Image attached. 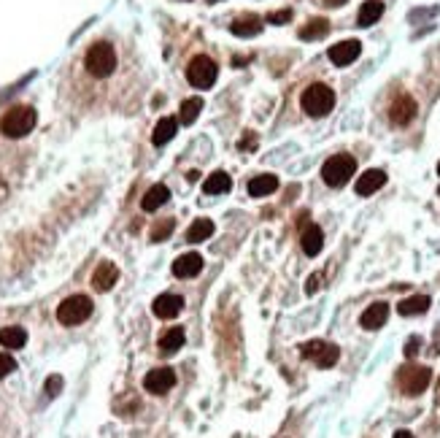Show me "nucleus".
<instances>
[{
	"instance_id": "nucleus-35",
	"label": "nucleus",
	"mask_w": 440,
	"mask_h": 438,
	"mask_svg": "<svg viewBox=\"0 0 440 438\" xmlns=\"http://www.w3.org/2000/svg\"><path fill=\"white\" fill-rule=\"evenodd\" d=\"M419 338H411L408 344H405V357H416V351H419Z\"/></svg>"
},
{
	"instance_id": "nucleus-29",
	"label": "nucleus",
	"mask_w": 440,
	"mask_h": 438,
	"mask_svg": "<svg viewBox=\"0 0 440 438\" xmlns=\"http://www.w3.org/2000/svg\"><path fill=\"white\" fill-rule=\"evenodd\" d=\"M200 111H203V97H186L181 103V114H178L181 125H192L200 117Z\"/></svg>"
},
{
	"instance_id": "nucleus-16",
	"label": "nucleus",
	"mask_w": 440,
	"mask_h": 438,
	"mask_svg": "<svg viewBox=\"0 0 440 438\" xmlns=\"http://www.w3.org/2000/svg\"><path fill=\"white\" fill-rule=\"evenodd\" d=\"M384 184H387V174L378 171V168H370V171H365V174L356 178V195H373V192H378Z\"/></svg>"
},
{
	"instance_id": "nucleus-21",
	"label": "nucleus",
	"mask_w": 440,
	"mask_h": 438,
	"mask_svg": "<svg viewBox=\"0 0 440 438\" xmlns=\"http://www.w3.org/2000/svg\"><path fill=\"white\" fill-rule=\"evenodd\" d=\"M178 130V122L173 117H165V119H160L157 122V128L151 132V141H154V146H165L168 141H173V135Z\"/></svg>"
},
{
	"instance_id": "nucleus-20",
	"label": "nucleus",
	"mask_w": 440,
	"mask_h": 438,
	"mask_svg": "<svg viewBox=\"0 0 440 438\" xmlns=\"http://www.w3.org/2000/svg\"><path fill=\"white\" fill-rule=\"evenodd\" d=\"M381 14H384V3L381 0H367V3H362L356 22H359V27H370V25H376L381 19Z\"/></svg>"
},
{
	"instance_id": "nucleus-34",
	"label": "nucleus",
	"mask_w": 440,
	"mask_h": 438,
	"mask_svg": "<svg viewBox=\"0 0 440 438\" xmlns=\"http://www.w3.org/2000/svg\"><path fill=\"white\" fill-rule=\"evenodd\" d=\"M321 279H324L321 273H313V276H310V279H308V287H306V292H308V295H313V292H316V290L321 287Z\"/></svg>"
},
{
	"instance_id": "nucleus-30",
	"label": "nucleus",
	"mask_w": 440,
	"mask_h": 438,
	"mask_svg": "<svg viewBox=\"0 0 440 438\" xmlns=\"http://www.w3.org/2000/svg\"><path fill=\"white\" fill-rule=\"evenodd\" d=\"M173 227H176L173 219H162V222H157V224L151 227V235H149V238H151L154 244H160V241H165V238L173 233Z\"/></svg>"
},
{
	"instance_id": "nucleus-37",
	"label": "nucleus",
	"mask_w": 440,
	"mask_h": 438,
	"mask_svg": "<svg viewBox=\"0 0 440 438\" xmlns=\"http://www.w3.org/2000/svg\"><path fill=\"white\" fill-rule=\"evenodd\" d=\"M324 3H327V5H343L346 0H324Z\"/></svg>"
},
{
	"instance_id": "nucleus-13",
	"label": "nucleus",
	"mask_w": 440,
	"mask_h": 438,
	"mask_svg": "<svg viewBox=\"0 0 440 438\" xmlns=\"http://www.w3.org/2000/svg\"><path fill=\"white\" fill-rule=\"evenodd\" d=\"M359 51H362L359 41H341V44L330 46V60L343 68V65H352L354 60L359 57Z\"/></svg>"
},
{
	"instance_id": "nucleus-7",
	"label": "nucleus",
	"mask_w": 440,
	"mask_h": 438,
	"mask_svg": "<svg viewBox=\"0 0 440 438\" xmlns=\"http://www.w3.org/2000/svg\"><path fill=\"white\" fill-rule=\"evenodd\" d=\"M92 314V301L87 295H71L57 306V319L62 325H82Z\"/></svg>"
},
{
	"instance_id": "nucleus-11",
	"label": "nucleus",
	"mask_w": 440,
	"mask_h": 438,
	"mask_svg": "<svg viewBox=\"0 0 440 438\" xmlns=\"http://www.w3.org/2000/svg\"><path fill=\"white\" fill-rule=\"evenodd\" d=\"M117 279H119V268L114 263H100L95 268V273H92V287L97 290V292H108L114 284H117Z\"/></svg>"
},
{
	"instance_id": "nucleus-3",
	"label": "nucleus",
	"mask_w": 440,
	"mask_h": 438,
	"mask_svg": "<svg viewBox=\"0 0 440 438\" xmlns=\"http://www.w3.org/2000/svg\"><path fill=\"white\" fill-rule=\"evenodd\" d=\"M300 103H303V111L308 117H327L332 111V106H335V92L327 84H310L303 92Z\"/></svg>"
},
{
	"instance_id": "nucleus-18",
	"label": "nucleus",
	"mask_w": 440,
	"mask_h": 438,
	"mask_svg": "<svg viewBox=\"0 0 440 438\" xmlns=\"http://www.w3.org/2000/svg\"><path fill=\"white\" fill-rule=\"evenodd\" d=\"M168 198H171V189H168L165 184H154V187L143 195L140 209H143V211H157L160 206H165V203H168Z\"/></svg>"
},
{
	"instance_id": "nucleus-6",
	"label": "nucleus",
	"mask_w": 440,
	"mask_h": 438,
	"mask_svg": "<svg viewBox=\"0 0 440 438\" xmlns=\"http://www.w3.org/2000/svg\"><path fill=\"white\" fill-rule=\"evenodd\" d=\"M217 76H219V68H217V62H214L208 54H197V57L189 62V68H186L189 84L197 89H208L217 82Z\"/></svg>"
},
{
	"instance_id": "nucleus-38",
	"label": "nucleus",
	"mask_w": 440,
	"mask_h": 438,
	"mask_svg": "<svg viewBox=\"0 0 440 438\" xmlns=\"http://www.w3.org/2000/svg\"><path fill=\"white\" fill-rule=\"evenodd\" d=\"M438 174H440V163H438Z\"/></svg>"
},
{
	"instance_id": "nucleus-25",
	"label": "nucleus",
	"mask_w": 440,
	"mask_h": 438,
	"mask_svg": "<svg viewBox=\"0 0 440 438\" xmlns=\"http://www.w3.org/2000/svg\"><path fill=\"white\" fill-rule=\"evenodd\" d=\"M230 189H232V178L224 174V171L211 174L206 178V184H203V192H206V195H221V192H230Z\"/></svg>"
},
{
	"instance_id": "nucleus-4",
	"label": "nucleus",
	"mask_w": 440,
	"mask_h": 438,
	"mask_svg": "<svg viewBox=\"0 0 440 438\" xmlns=\"http://www.w3.org/2000/svg\"><path fill=\"white\" fill-rule=\"evenodd\" d=\"M354 171H356V160H354L352 154H335V157H330V160L324 163L321 178H324L330 187H346L349 178L354 176Z\"/></svg>"
},
{
	"instance_id": "nucleus-5",
	"label": "nucleus",
	"mask_w": 440,
	"mask_h": 438,
	"mask_svg": "<svg viewBox=\"0 0 440 438\" xmlns=\"http://www.w3.org/2000/svg\"><path fill=\"white\" fill-rule=\"evenodd\" d=\"M430 382H432V371L430 368H424V365H405V368H400V373H397V384H400V390L402 395H421L427 387H430Z\"/></svg>"
},
{
	"instance_id": "nucleus-15",
	"label": "nucleus",
	"mask_w": 440,
	"mask_h": 438,
	"mask_svg": "<svg viewBox=\"0 0 440 438\" xmlns=\"http://www.w3.org/2000/svg\"><path fill=\"white\" fill-rule=\"evenodd\" d=\"M200 270H203V257H200L197 252L181 255L176 263H173V273H176L178 279H195Z\"/></svg>"
},
{
	"instance_id": "nucleus-8",
	"label": "nucleus",
	"mask_w": 440,
	"mask_h": 438,
	"mask_svg": "<svg viewBox=\"0 0 440 438\" xmlns=\"http://www.w3.org/2000/svg\"><path fill=\"white\" fill-rule=\"evenodd\" d=\"M303 357L313 360L319 368H332L341 357V349L327 341H308V344H303Z\"/></svg>"
},
{
	"instance_id": "nucleus-32",
	"label": "nucleus",
	"mask_w": 440,
	"mask_h": 438,
	"mask_svg": "<svg viewBox=\"0 0 440 438\" xmlns=\"http://www.w3.org/2000/svg\"><path fill=\"white\" fill-rule=\"evenodd\" d=\"M60 390H62V376H49L46 379V395L54 397V395H60Z\"/></svg>"
},
{
	"instance_id": "nucleus-9",
	"label": "nucleus",
	"mask_w": 440,
	"mask_h": 438,
	"mask_svg": "<svg viewBox=\"0 0 440 438\" xmlns=\"http://www.w3.org/2000/svg\"><path fill=\"white\" fill-rule=\"evenodd\" d=\"M173 384H176L173 368H154V371H149L146 379H143L146 393L151 395H165L168 390H173Z\"/></svg>"
},
{
	"instance_id": "nucleus-14",
	"label": "nucleus",
	"mask_w": 440,
	"mask_h": 438,
	"mask_svg": "<svg viewBox=\"0 0 440 438\" xmlns=\"http://www.w3.org/2000/svg\"><path fill=\"white\" fill-rule=\"evenodd\" d=\"M181 308H184V298L181 295H160L151 303L154 316H160V319H173V316L181 314Z\"/></svg>"
},
{
	"instance_id": "nucleus-26",
	"label": "nucleus",
	"mask_w": 440,
	"mask_h": 438,
	"mask_svg": "<svg viewBox=\"0 0 440 438\" xmlns=\"http://www.w3.org/2000/svg\"><path fill=\"white\" fill-rule=\"evenodd\" d=\"M181 347H184V330L181 327H171V330L162 333V338H160V351L162 354H176Z\"/></svg>"
},
{
	"instance_id": "nucleus-19",
	"label": "nucleus",
	"mask_w": 440,
	"mask_h": 438,
	"mask_svg": "<svg viewBox=\"0 0 440 438\" xmlns=\"http://www.w3.org/2000/svg\"><path fill=\"white\" fill-rule=\"evenodd\" d=\"M300 241H303V252H306L308 257H316V255L321 252V246H324V233H321V227H316V224H306Z\"/></svg>"
},
{
	"instance_id": "nucleus-27",
	"label": "nucleus",
	"mask_w": 440,
	"mask_h": 438,
	"mask_svg": "<svg viewBox=\"0 0 440 438\" xmlns=\"http://www.w3.org/2000/svg\"><path fill=\"white\" fill-rule=\"evenodd\" d=\"M211 233H214V222H211V219H195L192 227L186 230V241L200 244V241H208Z\"/></svg>"
},
{
	"instance_id": "nucleus-23",
	"label": "nucleus",
	"mask_w": 440,
	"mask_h": 438,
	"mask_svg": "<svg viewBox=\"0 0 440 438\" xmlns=\"http://www.w3.org/2000/svg\"><path fill=\"white\" fill-rule=\"evenodd\" d=\"M427 308H430V298H427V295H411V298L400 301L397 311H400L402 316H419V314H424Z\"/></svg>"
},
{
	"instance_id": "nucleus-28",
	"label": "nucleus",
	"mask_w": 440,
	"mask_h": 438,
	"mask_svg": "<svg viewBox=\"0 0 440 438\" xmlns=\"http://www.w3.org/2000/svg\"><path fill=\"white\" fill-rule=\"evenodd\" d=\"M330 33V22L327 19H310L306 27H300V38L303 41H319Z\"/></svg>"
},
{
	"instance_id": "nucleus-24",
	"label": "nucleus",
	"mask_w": 440,
	"mask_h": 438,
	"mask_svg": "<svg viewBox=\"0 0 440 438\" xmlns=\"http://www.w3.org/2000/svg\"><path fill=\"white\" fill-rule=\"evenodd\" d=\"M25 344H27L25 327H3V330H0V347H5V349H22Z\"/></svg>"
},
{
	"instance_id": "nucleus-1",
	"label": "nucleus",
	"mask_w": 440,
	"mask_h": 438,
	"mask_svg": "<svg viewBox=\"0 0 440 438\" xmlns=\"http://www.w3.org/2000/svg\"><path fill=\"white\" fill-rule=\"evenodd\" d=\"M36 122H38V114L33 106H14L0 117V132L5 138H25L36 128Z\"/></svg>"
},
{
	"instance_id": "nucleus-17",
	"label": "nucleus",
	"mask_w": 440,
	"mask_h": 438,
	"mask_svg": "<svg viewBox=\"0 0 440 438\" xmlns=\"http://www.w3.org/2000/svg\"><path fill=\"white\" fill-rule=\"evenodd\" d=\"M387 319H389V306L387 303H373V306L365 308L359 322H362L365 330H378V327H384Z\"/></svg>"
},
{
	"instance_id": "nucleus-2",
	"label": "nucleus",
	"mask_w": 440,
	"mask_h": 438,
	"mask_svg": "<svg viewBox=\"0 0 440 438\" xmlns=\"http://www.w3.org/2000/svg\"><path fill=\"white\" fill-rule=\"evenodd\" d=\"M84 65H87V71L95 76V79L111 76L114 68H117V51H114V46L106 44V41L89 46L87 57H84Z\"/></svg>"
},
{
	"instance_id": "nucleus-31",
	"label": "nucleus",
	"mask_w": 440,
	"mask_h": 438,
	"mask_svg": "<svg viewBox=\"0 0 440 438\" xmlns=\"http://www.w3.org/2000/svg\"><path fill=\"white\" fill-rule=\"evenodd\" d=\"M14 371H16V360H14L11 354L0 351V379H5V376L14 373Z\"/></svg>"
},
{
	"instance_id": "nucleus-22",
	"label": "nucleus",
	"mask_w": 440,
	"mask_h": 438,
	"mask_svg": "<svg viewBox=\"0 0 440 438\" xmlns=\"http://www.w3.org/2000/svg\"><path fill=\"white\" fill-rule=\"evenodd\" d=\"M276 187H278V178H276V176L260 174L249 181V195H252V198H262V195H270Z\"/></svg>"
},
{
	"instance_id": "nucleus-33",
	"label": "nucleus",
	"mask_w": 440,
	"mask_h": 438,
	"mask_svg": "<svg viewBox=\"0 0 440 438\" xmlns=\"http://www.w3.org/2000/svg\"><path fill=\"white\" fill-rule=\"evenodd\" d=\"M289 19H292V11H289V8H286V11H278V14H270V16H267V22H270V25H284V22H289Z\"/></svg>"
},
{
	"instance_id": "nucleus-36",
	"label": "nucleus",
	"mask_w": 440,
	"mask_h": 438,
	"mask_svg": "<svg viewBox=\"0 0 440 438\" xmlns=\"http://www.w3.org/2000/svg\"><path fill=\"white\" fill-rule=\"evenodd\" d=\"M395 438H416V436H413V433H408V430H397Z\"/></svg>"
},
{
	"instance_id": "nucleus-12",
	"label": "nucleus",
	"mask_w": 440,
	"mask_h": 438,
	"mask_svg": "<svg viewBox=\"0 0 440 438\" xmlns=\"http://www.w3.org/2000/svg\"><path fill=\"white\" fill-rule=\"evenodd\" d=\"M230 30H232V36H238V38H252V36H260V33H262V19H260L257 14H243V16H238V19L230 25Z\"/></svg>"
},
{
	"instance_id": "nucleus-10",
	"label": "nucleus",
	"mask_w": 440,
	"mask_h": 438,
	"mask_svg": "<svg viewBox=\"0 0 440 438\" xmlns=\"http://www.w3.org/2000/svg\"><path fill=\"white\" fill-rule=\"evenodd\" d=\"M413 117H416V100L408 97V95L397 97L395 103L389 106V119H392V125H397V128H405Z\"/></svg>"
}]
</instances>
